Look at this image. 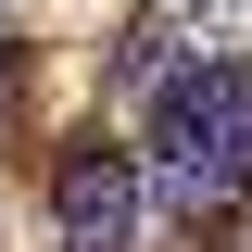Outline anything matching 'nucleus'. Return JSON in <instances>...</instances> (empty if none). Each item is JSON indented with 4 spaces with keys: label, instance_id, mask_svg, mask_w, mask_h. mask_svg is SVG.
Segmentation results:
<instances>
[{
    "label": "nucleus",
    "instance_id": "1",
    "mask_svg": "<svg viewBox=\"0 0 252 252\" xmlns=\"http://www.w3.org/2000/svg\"><path fill=\"white\" fill-rule=\"evenodd\" d=\"M139 177H152V202L164 215H189V227H227L240 215V152H227V101H215V63H177L152 89V126H139Z\"/></svg>",
    "mask_w": 252,
    "mask_h": 252
},
{
    "label": "nucleus",
    "instance_id": "2",
    "mask_svg": "<svg viewBox=\"0 0 252 252\" xmlns=\"http://www.w3.org/2000/svg\"><path fill=\"white\" fill-rule=\"evenodd\" d=\"M139 215H152V177L114 139H76L51 164V252H139Z\"/></svg>",
    "mask_w": 252,
    "mask_h": 252
},
{
    "label": "nucleus",
    "instance_id": "3",
    "mask_svg": "<svg viewBox=\"0 0 252 252\" xmlns=\"http://www.w3.org/2000/svg\"><path fill=\"white\" fill-rule=\"evenodd\" d=\"M215 101H227V152H240V177H252V63H215Z\"/></svg>",
    "mask_w": 252,
    "mask_h": 252
}]
</instances>
